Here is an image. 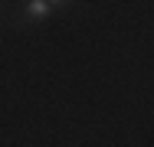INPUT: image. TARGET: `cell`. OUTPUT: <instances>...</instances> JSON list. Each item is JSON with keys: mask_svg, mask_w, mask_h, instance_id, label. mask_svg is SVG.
Listing matches in <instances>:
<instances>
[{"mask_svg": "<svg viewBox=\"0 0 154 147\" xmlns=\"http://www.w3.org/2000/svg\"><path fill=\"white\" fill-rule=\"evenodd\" d=\"M49 10H53V7H49V3H46V0H30V3H26V10H23V13H26V16H30V20H43V16H46V13H49Z\"/></svg>", "mask_w": 154, "mask_h": 147, "instance_id": "1", "label": "cell"}, {"mask_svg": "<svg viewBox=\"0 0 154 147\" xmlns=\"http://www.w3.org/2000/svg\"><path fill=\"white\" fill-rule=\"evenodd\" d=\"M49 7H59V3H69V0H46Z\"/></svg>", "mask_w": 154, "mask_h": 147, "instance_id": "2", "label": "cell"}]
</instances>
